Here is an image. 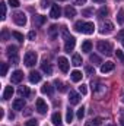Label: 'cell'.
<instances>
[{"label": "cell", "instance_id": "obj_44", "mask_svg": "<svg viewBox=\"0 0 124 126\" xmlns=\"http://www.w3.org/2000/svg\"><path fill=\"white\" fill-rule=\"evenodd\" d=\"M35 37H37L35 31H29V34H28V38H29V40H35Z\"/></svg>", "mask_w": 124, "mask_h": 126}, {"label": "cell", "instance_id": "obj_41", "mask_svg": "<svg viewBox=\"0 0 124 126\" xmlns=\"http://www.w3.org/2000/svg\"><path fill=\"white\" fill-rule=\"evenodd\" d=\"M79 93H80L82 95L86 94V93H88V90H86V85H83V84H82V85L79 87Z\"/></svg>", "mask_w": 124, "mask_h": 126}, {"label": "cell", "instance_id": "obj_15", "mask_svg": "<svg viewBox=\"0 0 124 126\" xmlns=\"http://www.w3.org/2000/svg\"><path fill=\"white\" fill-rule=\"evenodd\" d=\"M25 106V100L24 98H16L13 101V110H24Z\"/></svg>", "mask_w": 124, "mask_h": 126}, {"label": "cell", "instance_id": "obj_34", "mask_svg": "<svg viewBox=\"0 0 124 126\" xmlns=\"http://www.w3.org/2000/svg\"><path fill=\"white\" fill-rule=\"evenodd\" d=\"M115 56H117V59H118L121 63H124V53L121 51V50H117V51H115Z\"/></svg>", "mask_w": 124, "mask_h": 126}, {"label": "cell", "instance_id": "obj_40", "mask_svg": "<svg viewBox=\"0 0 124 126\" xmlns=\"http://www.w3.org/2000/svg\"><path fill=\"white\" fill-rule=\"evenodd\" d=\"M25 126H38V120H34V119H31V120H28V122L25 123Z\"/></svg>", "mask_w": 124, "mask_h": 126}, {"label": "cell", "instance_id": "obj_12", "mask_svg": "<svg viewBox=\"0 0 124 126\" xmlns=\"http://www.w3.org/2000/svg\"><path fill=\"white\" fill-rule=\"evenodd\" d=\"M114 67H115V64H114L112 62L102 63V64H101V72H102V73H108V72L114 70Z\"/></svg>", "mask_w": 124, "mask_h": 126}, {"label": "cell", "instance_id": "obj_31", "mask_svg": "<svg viewBox=\"0 0 124 126\" xmlns=\"http://www.w3.org/2000/svg\"><path fill=\"white\" fill-rule=\"evenodd\" d=\"M66 119H67V122H69V123L73 120V110H72L70 107L67 109V113H66Z\"/></svg>", "mask_w": 124, "mask_h": 126}, {"label": "cell", "instance_id": "obj_17", "mask_svg": "<svg viewBox=\"0 0 124 126\" xmlns=\"http://www.w3.org/2000/svg\"><path fill=\"white\" fill-rule=\"evenodd\" d=\"M18 94H19V97H24V98H28L29 95H31V91H29V88L28 87H21L19 90H18Z\"/></svg>", "mask_w": 124, "mask_h": 126}, {"label": "cell", "instance_id": "obj_27", "mask_svg": "<svg viewBox=\"0 0 124 126\" xmlns=\"http://www.w3.org/2000/svg\"><path fill=\"white\" fill-rule=\"evenodd\" d=\"M101 123H102V119L101 117H95V119H91L86 123V126H101Z\"/></svg>", "mask_w": 124, "mask_h": 126}, {"label": "cell", "instance_id": "obj_28", "mask_svg": "<svg viewBox=\"0 0 124 126\" xmlns=\"http://www.w3.org/2000/svg\"><path fill=\"white\" fill-rule=\"evenodd\" d=\"M72 64H73V66H80V64H82V57H80L79 54H74L73 59H72Z\"/></svg>", "mask_w": 124, "mask_h": 126}, {"label": "cell", "instance_id": "obj_11", "mask_svg": "<svg viewBox=\"0 0 124 126\" xmlns=\"http://www.w3.org/2000/svg\"><path fill=\"white\" fill-rule=\"evenodd\" d=\"M60 15H62V9H60V6H59V4H53L51 12H50V16H51L53 19H57V18H60Z\"/></svg>", "mask_w": 124, "mask_h": 126}, {"label": "cell", "instance_id": "obj_49", "mask_svg": "<svg viewBox=\"0 0 124 126\" xmlns=\"http://www.w3.org/2000/svg\"><path fill=\"white\" fill-rule=\"evenodd\" d=\"M25 114H26V116H29V114H31V110H29V109H26V111H25Z\"/></svg>", "mask_w": 124, "mask_h": 126}, {"label": "cell", "instance_id": "obj_24", "mask_svg": "<svg viewBox=\"0 0 124 126\" xmlns=\"http://www.w3.org/2000/svg\"><path fill=\"white\" fill-rule=\"evenodd\" d=\"M91 50H92V43H91L89 40L83 41V44H82V51H83V53H89Z\"/></svg>", "mask_w": 124, "mask_h": 126}, {"label": "cell", "instance_id": "obj_45", "mask_svg": "<svg viewBox=\"0 0 124 126\" xmlns=\"http://www.w3.org/2000/svg\"><path fill=\"white\" fill-rule=\"evenodd\" d=\"M86 0H73V4H85Z\"/></svg>", "mask_w": 124, "mask_h": 126}, {"label": "cell", "instance_id": "obj_36", "mask_svg": "<svg viewBox=\"0 0 124 126\" xmlns=\"http://www.w3.org/2000/svg\"><path fill=\"white\" fill-rule=\"evenodd\" d=\"M6 73H7V63H1V72H0V75L4 76Z\"/></svg>", "mask_w": 124, "mask_h": 126}, {"label": "cell", "instance_id": "obj_4", "mask_svg": "<svg viewBox=\"0 0 124 126\" xmlns=\"http://www.w3.org/2000/svg\"><path fill=\"white\" fill-rule=\"evenodd\" d=\"M38 60V56H37V53L35 51H28L26 54H25V57H24V63L28 66V67H32L35 63Z\"/></svg>", "mask_w": 124, "mask_h": 126}, {"label": "cell", "instance_id": "obj_16", "mask_svg": "<svg viewBox=\"0 0 124 126\" xmlns=\"http://www.w3.org/2000/svg\"><path fill=\"white\" fill-rule=\"evenodd\" d=\"M51 120H53L54 126H62V125H63V122H62V114H60V111H56V113L53 114Z\"/></svg>", "mask_w": 124, "mask_h": 126}, {"label": "cell", "instance_id": "obj_13", "mask_svg": "<svg viewBox=\"0 0 124 126\" xmlns=\"http://www.w3.org/2000/svg\"><path fill=\"white\" fill-rule=\"evenodd\" d=\"M114 31V24L112 22H105L104 25H102V30H101V34H110V32Z\"/></svg>", "mask_w": 124, "mask_h": 126}, {"label": "cell", "instance_id": "obj_46", "mask_svg": "<svg viewBox=\"0 0 124 126\" xmlns=\"http://www.w3.org/2000/svg\"><path fill=\"white\" fill-rule=\"evenodd\" d=\"M48 4H50V1H48V0H42V1H41V7H47Z\"/></svg>", "mask_w": 124, "mask_h": 126}, {"label": "cell", "instance_id": "obj_39", "mask_svg": "<svg viewBox=\"0 0 124 126\" xmlns=\"http://www.w3.org/2000/svg\"><path fill=\"white\" fill-rule=\"evenodd\" d=\"M7 3H9L12 7H18V6H19V0H7Z\"/></svg>", "mask_w": 124, "mask_h": 126}, {"label": "cell", "instance_id": "obj_35", "mask_svg": "<svg viewBox=\"0 0 124 126\" xmlns=\"http://www.w3.org/2000/svg\"><path fill=\"white\" fill-rule=\"evenodd\" d=\"M76 116H77V119H79V120H82V119H83V116H85V109H83V107H80V109L77 110V114H76Z\"/></svg>", "mask_w": 124, "mask_h": 126}, {"label": "cell", "instance_id": "obj_9", "mask_svg": "<svg viewBox=\"0 0 124 126\" xmlns=\"http://www.w3.org/2000/svg\"><path fill=\"white\" fill-rule=\"evenodd\" d=\"M79 101H80V95L77 94V93H74V91H70V93H69V103H70L72 106L79 104Z\"/></svg>", "mask_w": 124, "mask_h": 126}, {"label": "cell", "instance_id": "obj_55", "mask_svg": "<svg viewBox=\"0 0 124 126\" xmlns=\"http://www.w3.org/2000/svg\"><path fill=\"white\" fill-rule=\"evenodd\" d=\"M117 1H121V0H117Z\"/></svg>", "mask_w": 124, "mask_h": 126}, {"label": "cell", "instance_id": "obj_54", "mask_svg": "<svg viewBox=\"0 0 124 126\" xmlns=\"http://www.w3.org/2000/svg\"><path fill=\"white\" fill-rule=\"evenodd\" d=\"M123 103H124V95H123Z\"/></svg>", "mask_w": 124, "mask_h": 126}, {"label": "cell", "instance_id": "obj_42", "mask_svg": "<svg viewBox=\"0 0 124 126\" xmlns=\"http://www.w3.org/2000/svg\"><path fill=\"white\" fill-rule=\"evenodd\" d=\"M123 38H124V30H121V31L117 34V40H120V41H121Z\"/></svg>", "mask_w": 124, "mask_h": 126}, {"label": "cell", "instance_id": "obj_10", "mask_svg": "<svg viewBox=\"0 0 124 126\" xmlns=\"http://www.w3.org/2000/svg\"><path fill=\"white\" fill-rule=\"evenodd\" d=\"M59 67L62 72H69V60L66 57H59Z\"/></svg>", "mask_w": 124, "mask_h": 126}, {"label": "cell", "instance_id": "obj_2", "mask_svg": "<svg viewBox=\"0 0 124 126\" xmlns=\"http://www.w3.org/2000/svg\"><path fill=\"white\" fill-rule=\"evenodd\" d=\"M63 35H64V51H67V53H70L73 48H74V46H76V40H74V37H72V35H69L67 34V30L63 27Z\"/></svg>", "mask_w": 124, "mask_h": 126}, {"label": "cell", "instance_id": "obj_14", "mask_svg": "<svg viewBox=\"0 0 124 126\" xmlns=\"http://www.w3.org/2000/svg\"><path fill=\"white\" fill-rule=\"evenodd\" d=\"M39 81H41V73L32 70L31 73H29V82H31V84H38Z\"/></svg>", "mask_w": 124, "mask_h": 126}, {"label": "cell", "instance_id": "obj_43", "mask_svg": "<svg viewBox=\"0 0 124 126\" xmlns=\"http://www.w3.org/2000/svg\"><path fill=\"white\" fill-rule=\"evenodd\" d=\"M7 37H9L7 30H3V32H1V38H3V40H7Z\"/></svg>", "mask_w": 124, "mask_h": 126}, {"label": "cell", "instance_id": "obj_20", "mask_svg": "<svg viewBox=\"0 0 124 126\" xmlns=\"http://www.w3.org/2000/svg\"><path fill=\"white\" fill-rule=\"evenodd\" d=\"M47 21V18L45 16H42V15H35L34 16V24L35 25H38V27H41V25H44V22Z\"/></svg>", "mask_w": 124, "mask_h": 126}, {"label": "cell", "instance_id": "obj_52", "mask_svg": "<svg viewBox=\"0 0 124 126\" xmlns=\"http://www.w3.org/2000/svg\"><path fill=\"white\" fill-rule=\"evenodd\" d=\"M107 126H117V125H114V123H110V125H107Z\"/></svg>", "mask_w": 124, "mask_h": 126}, {"label": "cell", "instance_id": "obj_33", "mask_svg": "<svg viewBox=\"0 0 124 126\" xmlns=\"http://www.w3.org/2000/svg\"><path fill=\"white\" fill-rule=\"evenodd\" d=\"M54 84L57 85V88H59L60 91H63V93H64V91L67 90V85H63V84L60 82V81H59V79H56V82H54Z\"/></svg>", "mask_w": 124, "mask_h": 126}, {"label": "cell", "instance_id": "obj_25", "mask_svg": "<svg viewBox=\"0 0 124 126\" xmlns=\"http://www.w3.org/2000/svg\"><path fill=\"white\" fill-rule=\"evenodd\" d=\"M12 95H13V88L12 87H6L4 93H3V100H9V98H12Z\"/></svg>", "mask_w": 124, "mask_h": 126}, {"label": "cell", "instance_id": "obj_7", "mask_svg": "<svg viewBox=\"0 0 124 126\" xmlns=\"http://www.w3.org/2000/svg\"><path fill=\"white\" fill-rule=\"evenodd\" d=\"M35 107H37V111L39 114H45L48 111V107H47V103L42 100V98H38L37 103H35Z\"/></svg>", "mask_w": 124, "mask_h": 126}, {"label": "cell", "instance_id": "obj_1", "mask_svg": "<svg viewBox=\"0 0 124 126\" xmlns=\"http://www.w3.org/2000/svg\"><path fill=\"white\" fill-rule=\"evenodd\" d=\"M74 30L77 32H82V34H93L95 31V25L92 22H82V21H77L74 24Z\"/></svg>", "mask_w": 124, "mask_h": 126}, {"label": "cell", "instance_id": "obj_5", "mask_svg": "<svg viewBox=\"0 0 124 126\" xmlns=\"http://www.w3.org/2000/svg\"><path fill=\"white\" fill-rule=\"evenodd\" d=\"M7 56H9V60L12 62V64H16L18 63V47L16 46H9L7 47Z\"/></svg>", "mask_w": 124, "mask_h": 126}, {"label": "cell", "instance_id": "obj_18", "mask_svg": "<svg viewBox=\"0 0 124 126\" xmlns=\"http://www.w3.org/2000/svg\"><path fill=\"white\" fill-rule=\"evenodd\" d=\"M41 69L47 73V75H51L53 73V67H51V64L47 62V59H44V62H42V64H41Z\"/></svg>", "mask_w": 124, "mask_h": 126}, {"label": "cell", "instance_id": "obj_38", "mask_svg": "<svg viewBox=\"0 0 124 126\" xmlns=\"http://www.w3.org/2000/svg\"><path fill=\"white\" fill-rule=\"evenodd\" d=\"M1 4V19L6 18V3H0Z\"/></svg>", "mask_w": 124, "mask_h": 126}, {"label": "cell", "instance_id": "obj_22", "mask_svg": "<svg viewBox=\"0 0 124 126\" xmlns=\"http://www.w3.org/2000/svg\"><path fill=\"white\" fill-rule=\"evenodd\" d=\"M41 91H42V94L53 95V93H54V88H53L50 84H44V85H42V88H41Z\"/></svg>", "mask_w": 124, "mask_h": 126}, {"label": "cell", "instance_id": "obj_3", "mask_svg": "<svg viewBox=\"0 0 124 126\" xmlns=\"http://www.w3.org/2000/svg\"><path fill=\"white\" fill-rule=\"evenodd\" d=\"M96 48H98V51H101L105 56H111L112 54V46H111L110 41H98Z\"/></svg>", "mask_w": 124, "mask_h": 126}, {"label": "cell", "instance_id": "obj_51", "mask_svg": "<svg viewBox=\"0 0 124 126\" xmlns=\"http://www.w3.org/2000/svg\"><path fill=\"white\" fill-rule=\"evenodd\" d=\"M121 126H124V119H121Z\"/></svg>", "mask_w": 124, "mask_h": 126}, {"label": "cell", "instance_id": "obj_29", "mask_svg": "<svg viewBox=\"0 0 124 126\" xmlns=\"http://www.w3.org/2000/svg\"><path fill=\"white\" fill-rule=\"evenodd\" d=\"M117 22L120 25H124V10H120L118 15H117Z\"/></svg>", "mask_w": 124, "mask_h": 126}, {"label": "cell", "instance_id": "obj_56", "mask_svg": "<svg viewBox=\"0 0 124 126\" xmlns=\"http://www.w3.org/2000/svg\"><path fill=\"white\" fill-rule=\"evenodd\" d=\"M60 1H64V0H60Z\"/></svg>", "mask_w": 124, "mask_h": 126}, {"label": "cell", "instance_id": "obj_21", "mask_svg": "<svg viewBox=\"0 0 124 126\" xmlns=\"http://www.w3.org/2000/svg\"><path fill=\"white\" fill-rule=\"evenodd\" d=\"M82 72H79V70H73L72 73H70V78H72V81L73 82H79V81H82Z\"/></svg>", "mask_w": 124, "mask_h": 126}, {"label": "cell", "instance_id": "obj_26", "mask_svg": "<svg viewBox=\"0 0 124 126\" xmlns=\"http://www.w3.org/2000/svg\"><path fill=\"white\" fill-rule=\"evenodd\" d=\"M108 13H110V10H108V7L107 6H102L99 10H98V18H105V16H108Z\"/></svg>", "mask_w": 124, "mask_h": 126}, {"label": "cell", "instance_id": "obj_8", "mask_svg": "<svg viewBox=\"0 0 124 126\" xmlns=\"http://www.w3.org/2000/svg\"><path fill=\"white\" fill-rule=\"evenodd\" d=\"M22 79H24V72H22V70H15V72L12 73V76H10V81H12L13 84H19Z\"/></svg>", "mask_w": 124, "mask_h": 126}, {"label": "cell", "instance_id": "obj_48", "mask_svg": "<svg viewBox=\"0 0 124 126\" xmlns=\"http://www.w3.org/2000/svg\"><path fill=\"white\" fill-rule=\"evenodd\" d=\"M120 114H121V119H124V109H121V110H120Z\"/></svg>", "mask_w": 124, "mask_h": 126}, {"label": "cell", "instance_id": "obj_6", "mask_svg": "<svg viewBox=\"0 0 124 126\" xmlns=\"http://www.w3.org/2000/svg\"><path fill=\"white\" fill-rule=\"evenodd\" d=\"M13 21H15L16 25L24 27V25L26 24V16H25L24 12H15V13H13Z\"/></svg>", "mask_w": 124, "mask_h": 126}, {"label": "cell", "instance_id": "obj_53", "mask_svg": "<svg viewBox=\"0 0 124 126\" xmlns=\"http://www.w3.org/2000/svg\"><path fill=\"white\" fill-rule=\"evenodd\" d=\"M121 44H123V47H124V38H123V40H121Z\"/></svg>", "mask_w": 124, "mask_h": 126}, {"label": "cell", "instance_id": "obj_30", "mask_svg": "<svg viewBox=\"0 0 124 126\" xmlns=\"http://www.w3.org/2000/svg\"><path fill=\"white\" fill-rule=\"evenodd\" d=\"M89 60H91L93 64H98V63H101V59H99V56H96V54H91V56H89Z\"/></svg>", "mask_w": 124, "mask_h": 126}, {"label": "cell", "instance_id": "obj_50", "mask_svg": "<svg viewBox=\"0 0 124 126\" xmlns=\"http://www.w3.org/2000/svg\"><path fill=\"white\" fill-rule=\"evenodd\" d=\"M93 1H95V3H104L105 0H93Z\"/></svg>", "mask_w": 124, "mask_h": 126}, {"label": "cell", "instance_id": "obj_47", "mask_svg": "<svg viewBox=\"0 0 124 126\" xmlns=\"http://www.w3.org/2000/svg\"><path fill=\"white\" fill-rule=\"evenodd\" d=\"M86 72H88V73H91V75H95V70H93L91 66H88V67H86Z\"/></svg>", "mask_w": 124, "mask_h": 126}, {"label": "cell", "instance_id": "obj_23", "mask_svg": "<svg viewBox=\"0 0 124 126\" xmlns=\"http://www.w3.org/2000/svg\"><path fill=\"white\" fill-rule=\"evenodd\" d=\"M57 34H59V27H57V25H51V27L48 28V37H50V38H56Z\"/></svg>", "mask_w": 124, "mask_h": 126}, {"label": "cell", "instance_id": "obj_37", "mask_svg": "<svg viewBox=\"0 0 124 126\" xmlns=\"http://www.w3.org/2000/svg\"><path fill=\"white\" fill-rule=\"evenodd\" d=\"M92 13H93V9H85L82 12V16H91Z\"/></svg>", "mask_w": 124, "mask_h": 126}, {"label": "cell", "instance_id": "obj_19", "mask_svg": "<svg viewBox=\"0 0 124 126\" xmlns=\"http://www.w3.org/2000/svg\"><path fill=\"white\" fill-rule=\"evenodd\" d=\"M64 15H66L69 19H72L73 16H76V9H74L73 6H67V7L64 9Z\"/></svg>", "mask_w": 124, "mask_h": 126}, {"label": "cell", "instance_id": "obj_32", "mask_svg": "<svg viewBox=\"0 0 124 126\" xmlns=\"http://www.w3.org/2000/svg\"><path fill=\"white\" fill-rule=\"evenodd\" d=\"M12 35H13V37H15V38H16V40H18L19 43H22V41H24V35H22L21 32H18V31H13V32H12Z\"/></svg>", "mask_w": 124, "mask_h": 126}]
</instances>
